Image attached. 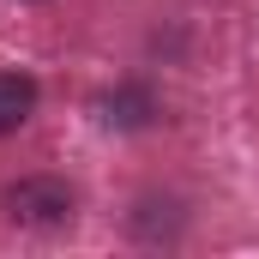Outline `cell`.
Returning <instances> with one entry per match:
<instances>
[{"label": "cell", "mask_w": 259, "mask_h": 259, "mask_svg": "<svg viewBox=\"0 0 259 259\" xmlns=\"http://www.w3.org/2000/svg\"><path fill=\"white\" fill-rule=\"evenodd\" d=\"M97 115H103V127H115V133H139V127H151V121L163 115V103H157L151 84L127 78V84H115V91L97 97Z\"/></svg>", "instance_id": "7a4b0ae2"}, {"label": "cell", "mask_w": 259, "mask_h": 259, "mask_svg": "<svg viewBox=\"0 0 259 259\" xmlns=\"http://www.w3.org/2000/svg\"><path fill=\"white\" fill-rule=\"evenodd\" d=\"M78 211V193L66 187L61 175H24L6 187V217L24 229H66Z\"/></svg>", "instance_id": "6da1fadb"}, {"label": "cell", "mask_w": 259, "mask_h": 259, "mask_svg": "<svg viewBox=\"0 0 259 259\" xmlns=\"http://www.w3.org/2000/svg\"><path fill=\"white\" fill-rule=\"evenodd\" d=\"M36 115V78L30 72H0V139L18 133Z\"/></svg>", "instance_id": "3957f363"}]
</instances>
